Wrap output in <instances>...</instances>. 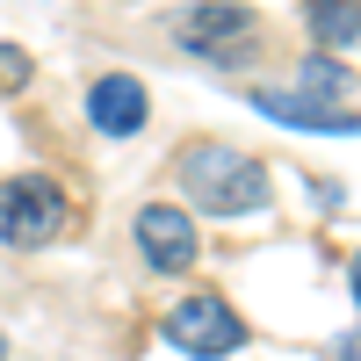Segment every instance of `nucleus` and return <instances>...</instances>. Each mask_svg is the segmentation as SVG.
<instances>
[{
    "label": "nucleus",
    "mask_w": 361,
    "mask_h": 361,
    "mask_svg": "<svg viewBox=\"0 0 361 361\" xmlns=\"http://www.w3.org/2000/svg\"><path fill=\"white\" fill-rule=\"evenodd\" d=\"M87 116H94L102 137H137L145 116H152V102H145V87L130 73H102L94 87H87Z\"/></svg>",
    "instance_id": "6"
},
{
    "label": "nucleus",
    "mask_w": 361,
    "mask_h": 361,
    "mask_svg": "<svg viewBox=\"0 0 361 361\" xmlns=\"http://www.w3.org/2000/svg\"><path fill=\"white\" fill-rule=\"evenodd\" d=\"M137 253L145 267H159V275H180V267H195V217L188 209H173V202H145L137 209Z\"/></svg>",
    "instance_id": "5"
},
{
    "label": "nucleus",
    "mask_w": 361,
    "mask_h": 361,
    "mask_svg": "<svg viewBox=\"0 0 361 361\" xmlns=\"http://www.w3.org/2000/svg\"><path fill=\"white\" fill-rule=\"evenodd\" d=\"M58 231H66V188L51 173L0 180V238L8 246H51Z\"/></svg>",
    "instance_id": "3"
},
{
    "label": "nucleus",
    "mask_w": 361,
    "mask_h": 361,
    "mask_svg": "<svg viewBox=\"0 0 361 361\" xmlns=\"http://www.w3.org/2000/svg\"><path fill=\"white\" fill-rule=\"evenodd\" d=\"M354 304H361V260H354Z\"/></svg>",
    "instance_id": "11"
},
{
    "label": "nucleus",
    "mask_w": 361,
    "mask_h": 361,
    "mask_svg": "<svg viewBox=\"0 0 361 361\" xmlns=\"http://www.w3.org/2000/svg\"><path fill=\"white\" fill-rule=\"evenodd\" d=\"M311 29H318V44H361V8L354 0H318Z\"/></svg>",
    "instance_id": "8"
},
{
    "label": "nucleus",
    "mask_w": 361,
    "mask_h": 361,
    "mask_svg": "<svg viewBox=\"0 0 361 361\" xmlns=\"http://www.w3.org/2000/svg\"><path fill=\"white\" fill-rule=\"evenodd\" d=\"M253 109L275 116L289 130H325V137H361V116L347 109H318V102H296V94H275V87H253Z\"/></svg>",
    "instance_id": "7"
},
{
    "label": "nucleus",
    "mask_w": 361,
    "mask_h": 361,
    "mask_svg": "<svg viewBox=\"0 0 361 361\" xmlns=\"http://www.w3.org/2000/svg\"><path fill=\"white\" fill-rule=\"evenodd\" d=\"M304 94H318V109H347V94H354V80L340 73V66H304Z\"/></svg>",
    "instance_id": "9"
},
{
    "label": "nucleus",
    "mask_w": 361,
    "mask_h": 361,
    "mask_svg": "<svg viewBox=\"0 0 361 361\" xmlns=\"http://www.w3.org/2000/svg\"><path fill=\"white\" fill-rule=\"evenodd\" d=\"M29 73H37V66H29V51H22V44H0V94H22Z\"/></svg>",
    "instance_id": "10"
},
{
    "label": "nucleus",
    "mask_w": 361,
    "mask_h": 361,
    "mask_svg": "<svg viewBox=\"0 0 361 361\" xmlns=\"http://www.w3.org/2000/svg\"><path fill=\"white\" fill-rule=\"evenodd\" d=\"M180 188H188L195 209H209V217H260L267 209V166L253 152H238V145H188L180 152Z\"/></svg>",
    "instance_id": "1"
},
{
    "label": "nucleus",
    "mask_w": 361,
    "mask_h": 361,
    "mask_svg": "<svg viewBox=\"0 0 361 361\" xmlns=\"http://www.w3.org/2000/svg\"><path fill=\"white\" fill-rule=\"evenodd\" d=\"M173 44L209 58V66H246V58L260 51V15L253 8H231V0H195V8L166 15Z\"/></svg>",
    "instance_id": "2"
},
{
    "label": "nucleus",
    "mask_w": 361,
    "mask_h": 361,
    "mask_svg": "<svg viewBox=\"0 0 361 361\" xmlns=\"http://www.w3.org/2000/svg\"><path fill=\"white\" fill-rule=\"evenodd\" d=\"M0 361H8V340H0Z\"/></svg>",
    "instance_id": "12"
},
{
    "label": "nucleus",
    "mask_w": 361,
    "mask_h": 361,
    "mask_svg": "<svg viewBox=\"0 0 361 361\" xmlns=\"http://www.w3.org/2000/svg\"><path fill=\"white\" fill-rule=\"evenodd\" d=\"M159 333L180 347V354H195V361H217V354H231V347H246V318H238L224 296H180V304L166 311V325Z\"/></svg>",
    "instance_id": "4"
}]
</instances>
